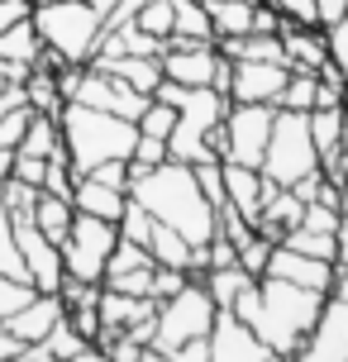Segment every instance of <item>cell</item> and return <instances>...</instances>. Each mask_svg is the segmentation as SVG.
Instances as JSON below:
<instances>
[{"instance_id":"cell-26","label":"cell","mask_w":348,"mask_h":362,"mask_svg":"<svg viewBox=\"0 0 348 362\" xmlns=\"http://www.w3.org/2000/svg\"><path fill=\"white\" fill-rule=\"evenodd\" d=\"M72 219H76L72 196H53V191H38V200H34V224H38V229H43L48 238H53L57 248H62V238H67V229H72Z\"/></svg>"},{"instance_id":"cell-24","label":"cell","mask_w":348,"mask_h":362,"mask_svg":"<svg viewBox=\"0 0 348 362\" xmlns=\"http://www.w3.org/2000/svg\"><path fill=\"white\" fill-rule=\"evenodd\" d=\"M148 253L158 267H177L186 276H196V248L186 243L172 224H153V234H148Z\"/></svg>"},{"instance_id":"cell-22","label":"cell","mask_w":348,"mask_h":362,"mask_svg":"<svg viewBox=\"0 0 348 362\" xmlns=\"http://www.w3.org/2000/svg\"><path fill=\"white\" fill-rule=\"evenodd\" d=\"M124 191H115V186H105V181L95 177H76L72 181V205L81 210V215H95V219H110V224H120V215H124Z\"/></svg>"},{"instance_id":"cell-19","label":"cell","mask_w":348,"mask_h":362,"mask_svg":"<svg viewBox=\"0 0 348 362\" xmlns=\"http://www.w3.org/2000/svg\"><path fill=\"white\" fill-rule=\"evenodd\" d=\"M220 172H224V205H234L238 215L257 229V210H262L267 177L257 167H238V163H220Z\"/></svg>"},{"instance_id":"cell-1","label":"cell","mask_w":348,"mask_h":362,"mask_svg":"<svg viewBox=\"0 0 348 362\" xmlns=\"http://www.w3.org/2000/svg\"><path fill=\"white\" fill-rule=\"evenodd\" d=\"M129 196L139 200L158 224H172L191 248H205L210 238L220 234L215 205L205 200L201 181H196V167L177 163V158H167V163L139 172V177L129 181Z\"/></svg>"},{"instance_id":"cell-5","label":"cell","mask_w":348,"mask_h":362,"mask_svg":"<svg viewBox=\"0 0 348 362\" xmlns=\"http://www.w3.org/2000/svg\"><path fill=\"white\" fill-rule=\"evenodd\" d=\"M315 167H320V153H315V139H311V119L301 110H277L272 134H267V153H262L257 172L272 186H296Z\"/></svg>"},{"instance_id":"cell-43","label":"cell","mask_w":348,"mask_h":362,"mask_svg":"<svg viewBox=\"0 0 348 362\" xmlns=\"http://www.w3.org/2000/svg\"><path fill=\"white\" fill-rule=\"evenodd\" d=\"M272 243H277V238L253 234L248 243H243V248H238V267L253 272V276H262V272H267V257H272Z\"/></svg>"},{"instance_id":"cell-14","label":"cell","mask_w":348,"mask_h":362,"mask_svg":"<svg viewBox=\"0 0 348 362\" xmlns=\"http://www.w3.org/2000/svg\"><path fill=\"white\" fill-rule=\"evenodd\" d=\"M272 348L238 320L234 310H220L210 325V362H262Z\"/></svg>"},{"instance_id":"cell-61","label":"cell","mask_w":348,"mask_h":362,"mask_svg":"<svg viewBox=\"0 0 348 362\" xmlns=\"http://www.w3.org/2000/svg\"><path fill=\"white\" fill-rule=\"evenodd\" d=\"M262 362H296V358H291V353H267Z\"/></svg>"},{"instance_id":"cell-27","label":"cell","mask_w":348,"mask_h":362,"mask_svg":"<svg viewBox=\"0 0 348 362\" xmlns=\"http://www.w3.org/2000/svg\"><path fill=\"white\" fill-rule=\"evenodd\" d=\"M172 38H186V43H215V24H210L205 0H172Z\"/></svg>"},{"instance_id":"cell-8","label":"cell","mask_w":348,"mask_h":362,"mask_svg":"<svg viewBox=\"0 0 348 362\" xmlns=\"http://www.w3.org/2000/svg\"><path fill=\"white\" fill-rule=\"evenodd\" d=\"M115 243H120V224L76 210L72 229L62 238V267H67V276H72V281H100Z\"/></svg>"},{"instance_id":"cell-4","label":"cell","mask_w":348,"mask_h":362,"mask_svg":"<svg viewBox=\"0 0 348 362\" xmlns=\"http://www.w3.org/2000/svg\"><path fill=\"white\" fill-rule=\"evenodd\" d=\"M43 48L57 53L67 67H86L105 38V15L91 10L86 0H48V5H34L29 10Z\"/></svg>"},{"instance_id":"cell-10","label":"cell","mask_w":348,"mask_h":362,"mask_svg":"<svg viewBox=\"0 0 348 362\" xmlns=\"http://www.w3.org/2000/svg\"><path fill=\"white\" fill-rule=\"evenodd\" d=\"M15 224V243L24 253V267H29V286L34 291H57L67 281V267H62V248L38 229L34 219H10Z\"/></svg>"},{"instance_id":"cell-28","label":"cell","mask_w":348,"mask_h":362,"mask_svg":"<svg viewBox=\"0 0 348 362\" xmlns=\"http://www.w3.org/2000/svg\"><path fill=\"white\" fill-rule=\"evenodd\" d=\"M257 276L253 272H243L238 267V262H229V267H210V272H201V286L210 291V300H215V305L220 310H229L238 300V296H243V291L253 286Z\"/></svg>"},{"instance_id":"cell-46","label":"cell","mask_w":348,"mask_h":362,"mask_svg":"<svg viewBox=\"0 0 348 362\" xmlns=\"http://www.w3.org/2000/svg\"><path fill=\"white\" fill-rule=\"evenodd\" d=\"M29 119H34V110H29V105H19V110H10V115H0V148H19V139H24Z\"/></svg>"},{"instance_id":"cell-57","label":"cell","mask_w":348,"mask_h":362,"mask_svg":"<svg viewBox=\"0 0 348 362\" xmlns=\"http://www.w3.org/2000/svg\"><path fill=\"white\" fill-rule=\"evenodd\" d=\"M19 362H67V358H53V353H48L43 344H29V353H24Z\"/></svg>"},{"instance_id":"cell-41","label":"cell","mask_w":348,"mask_h":362,"mask_svg":"<svg viewBox=\"0 0 348 362\" xmlns=\"http://www.w3.org/2000/svg\"><path fill=\"white\" fill-rule=\"evenodd\" d=\"M134 124H139V134H148V139H167L172 124H177V110L167 105V100H148V110L134 119Z\"/></svg>"},{"instance_id":"cell-40","label":"cell","mask_w":348,"mask_h":362,"mask_svg":"<svg viewBox=\"0 0 348 362\" xmlns=\"http://www.w3.org/2000/svg\"><path fill=\"white\" fill-rule=\"evenodd\" d=\"M153 224H158V219H153L144 205H139V200L129 196V200H124V215H120V238H129V243H144V248H148Z\"/></svg>"},{"instance_id":"cell-13","label":"cell","mask_w":348,"mask_h":362,"mask_svg":"<svg viewBox=\"0 0 348 362\" xmlns=\"http://www.w3.org/2000/svg\"><path fill=\"white\" fill-rule=\"evenodd\" d=\"M286 76H291L286 62H234L224 95H229L234 105H277Z\"/></svg>"},{"instance_id":"cell-29","label":"cell","mask_w":348,"mask_h":362,"mask_svg":"<svg viewBox=\"0 0 348 362\" xmlns=\"http://www.w3.org/2000/svg\"><path fill=\"white\" fill-rule=\"evenodd\" d=\"M38 53H43V38H38V29H34V19H29V15L15 19V24L0 34V57H5V62H24V67H34Z\"/></svg>"},{"instance_id":"cell-9","label":"cell","mask_w":348,"mask_h":362,"mask_svg":"<svg viewBox=\"0 0 348 362\" xmlns=\"http://www.w3.org/2000/svg\"><path fill=\"white\" fill-rule=\"evenodd\" d=\"M272 115H277V105H234V100H229V115H224V158L220 163L262 167L267 134H272Z\"/></svg>"},{"instance_id":"cell-7","label":"cell","mask_w":348,"mask_h":362,"mask_svg":"<svg viewBox=\"0 0 348 362\" xmlns=\"http://www.w3.org/2000/svg\"><path fill=\"white\" fill-rule=\"evenodd\" d=\"M57 90H62V100H72V105H91V110H110V115H124V119H139L148 110L153 95L144 90L124 86L120 76L100 72V67H62L57 72Z\"/></svg>"},{"instance_id":"cell-37","label":"cell","mask_w":348,"mask_h":362,"mask_svg":"<svg viewBox=\"0 0 348 362\" xmlns=\"http://www.w3.org/2000/svg\"><path fill=\"white\" fill-rule=\"evenodd\" d=\"M86 344H91V339H86V334H81V329H76L67 315H62V320L48 329V339H43V348H48L53 358H76V353H81Z\"/></svg>"},{"instance_id":"cell-54","label":"cell","mask_w":348,"mask_h":362,"mask_svg":"<svg viewBox=\"0 0 348 362\" xmlns=\"http://www.w3.org/2000/svg\"><path fill=\"white\" fill-rule=\"evenodd\" d=\"M320 5V24H334L339 15H348V0H315Z\"/></svg>"},{"instance_id":"cell-23","label":"cell","mask_w":348,"mask_h":362,"mask_svg":"<svg viewBox=\"0 0 348 362\" xmlns=\"http://www.w3.org/2000/svg\"><path fill=\"white\" fill-rule=\"evenodd\" d=\"M229 62H286L282 34H238V38H215Z\"/></svg>"},{"instance_id":"cell-31","label":"cell","mask_w":348,"mask_h":362,"mask_svg":"<svg viewBox=\"0 0 348 362\" xmlns=\"http://www.w3.org/2000/svg\"><path fill=\"white\" fill-rule=\"evenodd\" d=\"M57 148H62V129H57V115H34L15 153H24V158H53Z\"/></svg>"},{"instance_id":"cell-55","label":"cell","mask_w":348,"mask_h":362,"mask_svg":"<svg viewBox=\"0 0 348 362\" xmlns=\"http://www.w3.org/2000/svg\"><path fill=\"white\" fill-rule=\"evenodd\" d=\"M67 362H115V358H110V353H105L100 344H86L81 353H76V358H67Z\"/></svg>"},{"instance_id":"cell-25","label":"cell","mask_w":348,"mask_h":362,"mask_svg":"<svg viewBox=\"0 0 348 362\" xmlns=\"http://www.w3.org/2000/svg\"><path fill=\"white\" fill-rule=\"evenodd\" d=\"M257 5H262V0H205V10H210V24H215V38L253 34Z\"/></svg>"},{"instance_id":"cell-50","label":"cell","mask_w":348,"mask_h":362,"mask_svg":"<svg viewBox=\"0 0 348 362\" xmlns=\"http://www.w3.org/2000/svg\"><path fill=\"white\" fill-rule=\"evenodd\" d=\"M172 362H210V334H196L172 348Z\"/></svg>"},{"instance_id":"cell-58","label":"cell","mask_w":348,"mask_h":362,"mask_svg":"<svg viewBox=\"0 0 348 362\" xmlns=\"http://www.w3.org/2000/svg\"><path fill=\"white\" fill-rule=\"evenodd\" d=\"M15 172V148H0V181Z\"/></svg>"},{"instance_id":"cell-45","label":"cell","mask_w":348,"mask_h":362,"mask_svg":"<svg viewBox=\"0 0 348 362\" xmlns=\"http://www.w3.org/2000/svg\"><path fill=\"white\" fill-rule=\"evenodd\" d=\"M29 296H34V286H29V281H15V276H0V325H5V320H10V315H15V310L24 305Z\"/></svg>"},{"instance_id":"cell-53","label":"cell","mask_w":348,"mask_h":362,"mask_svg":"<svg viewBox=\"0 0 348 362\" xmlns=\"http://www.w3.org/2000/svg\"><path fill=\"white\" fill-rule=\"evenodd\" d=\"M29 105V95H24V86H0V115H10V110Z\"/></svg>"},{"instance_id":"cell-48","label":"cell","mask_w":348,"mask_h":362,"mask_svg":"<svg viewBox=\"0 0 348 362\" xmlns=\"http://www.w3.org/2000/svg\"><path fill=\"white\" fill-rule=\"evenodd\" d=\"M81 177H95V181H105V186H115V191H124L129 196V181H134V172H129V163H100V167H91V172H81Z\"/></svg>"},{"instance_id":"cell-21","label":"cell","mask_w":348,"mask_h":362,"mask_svg":"<svg viewBox=\"0 0 348 362\" xmlns=\"http://www.w3.org/2000/svg\"><path fill=\"white\" fill-rule=\"evenodd\" d=\"M91 67H100V72L120 76L124 86L144 90V95H153L158 90V81H163V62L158 57H134V53H105V57H91Z\"/></svg>"},{"instance_id":"cell-38","label":"cell","mask_w":348,"mask_h":362,"mask_svg":"<svg viewBox=\"0 0 348 362\" xmlns=\"http://www.w3.org/2000/svg\"><path fill=\"white\" fill-rule=\"evenodd\" d=\"M134 24L153 38H172V0H144L134 10Z\"/></svg>"},{"instance_id":"cell-30","label":"cell","mask_w":348,"mask_h":362,"mask_svg":"<svg viewBox=\"0 0 348 362\" xmlns=\"http://www.w3.org/2000/svg\"><path fill=\"white\" fill-rule=\"evenodd\" d=\"M306 119H311L315 153H320V158H334L339 144H344V105H315Z\"/></svg>"},{"instance_id":"cell-59","label":"cell","mask_w":348,"mask_h":362,"mask_svg":"<svg viewBox=\"0 0 348 362\" xmlns=\"http://www.w3.org/2000/svg\"><path fill=\"white\" fill-rule=\"evenodd\" d=\"M139 362H172V353H163V348H153V344H148L144 353H139Z\"/></svg>"},{"instance_id":"cell-36","label":"cell","mask_w":348,"mask_h":362,"mask_svg":"<svg viewBox=\"0 0 348 362\" xmlns=\"http://www.w3.org/2000/svg\"><path fill=\"white\" fill-rule=\"evenodd\" d=\"M0 276H15V281H29V267H24V253L15 243V224L0 210Z\"/></svg>"},{"instance_id":"cell-51","label":"cell","mask_w":348,"mask_h":362,"mask_svg":"<svg viewBox=\"0 0 348 362\" xmlns=\"http://www.w3.org/2000/svg\"><path fill=\"white\" fill-rule=\"evenodd\" d=\"M24 353H29V344H24V339H15L10 329L0 325V362H19Z\"/></svg>"},{"instance_id":"cell-17","label":"cell","mask_w":348,"mask_h":362,"mask_svg":"<svg viewBox=\"0 0 348 362\" xmlns=\"http://www.w3.org/2000/svg\"><path fill=\"white\" fill-rule=\"evenodd\" d=\"M62 315H67V305H62V296H57V291H34V296H29V300L5 320V329H10L15 339H24V344H43V339H48V329H53Z\"/></svg>"},{"instance_id":"cell-3","label":"cell","mask_w":348,"mask_h":362,"mask_svg":"<svg viewBox=\"0 0 348 362\" xmlns=\"http://www.w3.org/2000/svg\"><path fill=\"white\" fill-rule=\"evenodd\" d=\"M57 129H62V153L72 172H91L100 163H129V153L139 144V124L124 119V115H110V110H91V105H67L57 110Z\"/></svg>"},{"instance_id":"cell-16","label":"cell","mask_w":348,"mask_h":362,"mask_svg":"<svg viewBox=\"0 0 348 362\" xmlns=\"http://www.w3.org/2000/svg\"><path fill=\"white\" fill-rule=\"evenodd\" d=\"M282 48H286V67L291 72H325L330 67V43H325V24H291L282 19Z\"/></svg>"},{"instance_id":"cell-6","label":"cell","mask_w":348,"mask_h":362,"mask_svg":"<svg viewBox=\"0 0 348 362\" xmlns=\"http://www.w3.org/2000/svg\"><path fill=\"white\" fill-rule=\"evenodd\" d=\"M215 315H220V305L210 300V291L191 276L177 296H167V300H158V315H153V339L148 344L163 348V353H172L177 344H186V339H196V334H210V325H215Z\"/></svg>"},{"instance_id":"cell-49","label":"cell","mask_w":348,"mask_h":362,"mask_svg":"<svg viewBox=\"0 0 348 362\" xmlns=\"http://www.w3.org/2000/svg\"><path fill=\"white\" fill-rule=\"evenodd\" d=\"M10 177L29 181V186H43V177H48V158H24V153H15V172Z\"/></svg>"},{"instance_id":"cell-15","label":"cell","mask_w":348,"mask_h":362,"mask_svg":"<svg viewBox=\"0 0 348 362\" xmlns=\"http://www.w3.org/2000/svg\"><path fill=\"white\" fill-rule=\"evenodd\" d=\"M334 262L325 257H311V253H296L286 243H272V257H267V272L262 276H282V281H291V286H311V291H325L330 296L334 286Z\"/></svg>"},{"instance_id":"cell-60","label":"cell","mask_w":348,"mask_h":362,"mask_svg":"<svg viewBox=\"0 0 348 362\" xmlns=\"http://www.w3.org/2000/svg\"><path fill=\"white\" fill-rule=\"evenodd\" d=\"M86 5H91V10H100V15H110V10H115V0H86Z\"/></svg>"},{"instance_id":"cell-56","label":"cell","mask_w":348,"mask_h":362,"mask_svg":"<svg viewBox=\"0 0 348 362\" xmlns=\"http://www.w3.org/2000/svg\"><path fill=\"white\" fill-rule=\"evenodd\" d=\"M330 296H334V300H344V305H348V262H344V267H339V272H334V286H330Z\"/></svg>"},{"instance_id":"cell-18","label":"cell","mask_w":348,"mask_h":362,"mask_svg":"<svg viewBox=\"0 0 348 362\" xmlns=\"http://www.w3.org/2000/svg\"><path fill=\"white\" fill-rule=\"evenodd\" d=\"M95 315H100V334H124V329H134V325H144V320H153V315H158V300L100 286Z\"/></svg>"},{"instance_id":"cell-20","label":"cell","mask_w":348,"mask_h":362,"mask_svg":"<svg viewBox=\"0 0 348 362\" xmlns=\"http://www.w3.org/2000/svg\"><path fill=\"white\" fill-rule=\"evenodd\" d=\"M301 210H306V200L296 196L291 186H272V181H267V191H262V210H257V234L282 238L286 229L301 224Z\"/></svg>"},{"instance_id":"cell-44","label":"cell","mask_w":348,"mask_h":362,"mask_svg":"<svg viewBox=\"0 0 348 362\" xmlns=\"http://www.w3.org/2000/svg\"><path fill=\"white\" fill-rule=\"evenodd\" d=\"M158 267V262H153ZM153 267H139V272H120V276H105L100 286H110V291H129V296H148L153 291ZM153 300V296H148Z\"/></svg>"},{"instance_id":"cell-39","label":"cell","mask_w":348,"mask_h":362,"mask_svg":"<svg viewBox=\"0 0 348 362\" xmlns=\"http://www.w3.org/2000/svg\"><path fill=\"white\" fill-rule=\"evenodd\" d=\"M139 267H153V253H148L144 243H129V238H120L115 243L110 262H105V276H120V272H139ZM100 276V281H105Z\"/></svg>"},{"instance_id":"cell-2","label":"cell","mask_w":348,"mask_h":362,"mask_svg":"<svg viewBox=\"0 0 348 362\" xmlns=\"http://www.w3.org/2000/svg\"><path fill=\"white\" fill-rule=\"evenodd\" d=\"M320 305H325V291L291 286V281H282V276H257L229 310H234L272 353H291L296 358V348L306 344Z\"/></svg>"},{"instance_id":"cell-32","label":"cell","mask_w":348,"mask_h":362,"mask_svg":"<svg viewBox=\"0 0 348 362\" xmlns=\"http://www.w3.org/2000/svg\"><path fill=\"white\" fill-rule=\"evenodd\" d=\"M24 95H29V110H34V115H57V110L67 105L62 90H57V72H48V67H34V72H29Z\"/></svg>"},{"instance_id":"cell-47","label":"cell","mask_w":348,"mask_h":362,"mask_svg":"<svg viewBox=\"0 0 348 362\" xmlns=\"http://www.w3.org/2000/svg\"><path fill=\"white\" fill-rule=\"evenodd\" d=\"M282 19H291V24H320V5L315 0H267Z\"/></svg>"},{"instance_id":"cell-34","label":"cell","mask_w":348,"mask_h":362,"mask_svg":"<svg viewBox=\"0 0 348 362\" xmlns=\"http://www.w3.org/2000/svg\"><path fill=\"white\" fill-rule=\"evenodd\" d=\"M34 200H38V186H29V181H19V177L0 181V210L10 219H34Z\"/></svg>"},{"instance_id":"cell-33","label":"cell","mask_w":348,"mask_h":362,"mask_svg":"<svg viewBox=\"0 0 348 362\" xmlns=\"http://www.w3.org/2000/svg\"><path fill=\"white\" fill-rule=\"evenodd\" d=\"M277 243H286V248H296V253L325 257V262L339 267V234H311V229H301V224H296V229H286Z\"/></svg>"},{"instance_id":"cell-42","label":"cell","mask_w":348,"mask_h":362,"mask_svg":"<svg viewBox=\"0 0 348 362\" xmlns=\"http://www.w3.org/2000/svg\"><path fill=\"white\" fill-rule=\"evenodd\" d=\"M325 43H330V62L348 86V15H339L334 24H325Z\"/></svg>"},{"instance_id":"cell-11","label":"cell","mask_w":348,"mask_h":362,"mask_svg":"<svg viewBox=\"0 0 348 362\" xmlns=\"http://www.w3.org/2000/svg\"><path fill=\"white\" fill-rule=\"evenodd\" d=\"M163 81L177 86H215V67H220V48L215 43H186V38H163Z\"/></svg>"},{"instance_id":"cell-52","label":"cell","mask_w":348,"mask_h":362,"mask_svg":"<svg viewBox=\"0 0 348 362\" xmlns=\"http://www.w3.org/2000/svg\"><path fill=\"white\" fill-rule=\"evenodd\" d=\"M29 10H34V0H0V34H5L15 19H24Z\"/></svg>"},{"instance_id":"cell-12","label":"cell","mask_w":348,"mask_h":362,"mask_svg":"<svg viewBox=\"0 0 348 362\" xmlns=\"http://www.w3.org/2000/svg\"><path fill=\"white\" fill-rule=\"evenodd\" d=\"M296 362H348V305L325 296L306 344L296 348Z\"/></svg>"},{"instance_id":"cell-35","label":"cell","mask_w":348,"mask_h":362,"mask_svg":"<svg viewBox=\"0 0 348 362\" xmlns=\"http://www.w3.org/2000/svg\"><path fill=\"white\" fill-rule=\"evenodd\" d=\"M315 86H320V76H315V72H291V76H286V86H282L277 110H301V115H311V110H315Z\"/></svg>"}]
</instances>
